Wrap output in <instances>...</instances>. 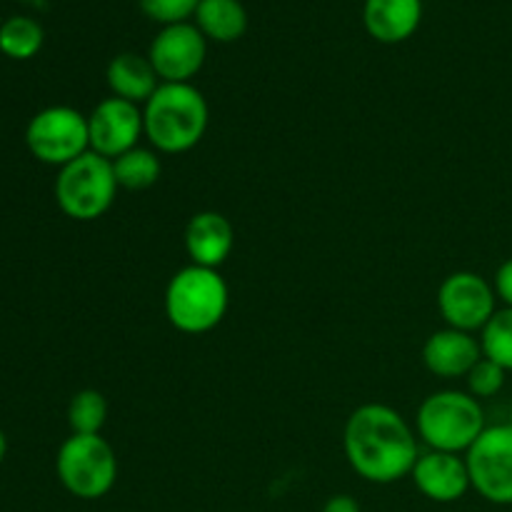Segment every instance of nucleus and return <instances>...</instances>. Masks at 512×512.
Wrapping results in <instances>:
<instances>
[{"label": "nucleus", "instance_id": "obj_3", "mask_svg": "<svg viewBox=\"0 0 512 512\" xmlns=\"http://www.w3.org/2000/svg\"><path fill=\"white\" fill-rule=\"evenodd\" d=\"M230 305V290L213 268L185 265L165 288V318L185 335L210 333L223 323Z\"/></svg>", "mask_w": 512, "mask_h": 512}, {"label": "nucleus", "instance_id": "obj_13", "mask_svg": "<svg viewBox=\"0 0 512 512\" xmlns=\"http://www.w3.org/2000/svg\"><path fill=\"white\" fill-rule=\"evenodd\" d=\"M235 245L233 223L218 210L195 213L185 225V253L190 263L218 270L230 258Z\"/></svg>", "mask_w": 512, "mask_h": 512}, {"label": "nucleus", "instance_id": "obj_10", "mask_svg": "<svg viewBox=\"0 0 512 512\" xmlns=\"http://www.w3.org/2000/svg\"><path fill=\"white\" fill-rule=\"evenodd\" d=\"M148 58L160 83H190L208 58V38L195 23L163 25L150 40Z\"/></svg>", "mask_w": 512, "mask_h": 512}, {"label": "nucleus", "instance_id": "obj_16", "mask_svg": "<svg viewBox=\"0 0 512 512\" xmlns=\"http://www.w3.org/2000/svg\"><path fill=\"white\" fill-rule=\"evenodd\" d=\"M105 78H108V88L115 98H123L135 105L148 103L150 95L160 85V78L148 55L130 53V50L128 53H118L110 60Z\"/></svg>", "mask_w": 512, "mask_h": 512}, {"label": "nucleus", "instance_id": "obj_4", "mask_svg": "<svg viewBox=\"0 0 512 512\" xmlns=\"http://www.w3.org/2000/svg\"><path fill=\"white\" fill-rule=\"evenodd\" d=\"M418 435L428 450L463 455L483 435L485 410L465 390H438L418 408Z\"/></svg>", "mask_w": 512, "mask_h": 512}, {"label": "nucleus", "instance_id": "obj_2", "mask_svg": "<svg viewBox=\"0 0 512 512\" xmlns=\"http://www.w3.org/2000/svg\"><path fill=\"white\" fill-rule=\"evenodd\" d=\"M208 123V100L193 83H160L143 105L145 138L158 153H188L203 140Z\"/></svg>", "mask_w": 512, "mask_h": 512}, {"label": "nucleus", "instance_id": "obj_14", "mask_svg": "<svg viewBox=\"0 0 512 512\" xmlns=\"http://www.w3.org/2000/svg\"><path fill=\"white\" fill-rule=\"evenodd\" d=\"M480 358H483L480 338L455 328L435 330L423 345L425 368L445 380L465 378Z\"/></svg>", "mask_w": 512, "mask_h": 512}, {"label": "nucleus", "instance_id": "obj_17", "mask_svg": "<svg viewBox=\"0 0 512 512\" xmlns=\"http://www.w3.org/2000/svg\"><path fill=\"white\" fill-rule=\"evenodd\" d=\"M195 25L215 43H233L248 30V10L240 0H200Z\"/></svg>", "mask_w": 512, "mask_h": 512}, {"label": "nucleus", "instance_id": "obj_5", "mask_svg": "<svg viewBox=\"0 0 512 512\" xmlns=\"http://www.w3.org/2000/svg\"><path fill=\"white\" fill-rule=\"evenodd\" d=\"M115 195H118V180H115L113 163L93 150L63 165L55 178V203L70 220L78 223L103 218L115 203Z\"/></svg>", "mask_w": 512, "mask_h": 512}, {"label": "nucleus", "instance_id": "obj_1", "mask_svg": "<svg viewBox=\"0 0 512 512\" xmlns=\"http://www.w3.org/2000/svg\"><path fill=\"white\" fill-rule=\"evenodd\" d=\"M350 468L363 480L390 485L408 478L418 463V435L390 405L368 403L353 410L343 430Z\"/></svg>", "mask_w": 512, "mask_h": 512}, {"label": "nucleus", "instance_id": "obj_15", "mask_svg": "<svg viewBox=\"0 0 512 512\" xmlns=\"http://www.w3.org/2000/svg\"><path fill=\"white\" fill-rule=\"evenodd\" d=\"M423 0H365L363 20L378 43H403L418 30Z\"/></svg>", "mask_w": 512, "mask_h": 512}, {"label": "nucleus", "instance_id": "obj_11", "mask_svg": "<svg viewBox=\"0 0 512 512\" xmlns=\"http://www.w3.org/2000/svg\"><path fill=\"white\" fill-rule=\"evenodd\" d=\"M88 133L90 150L103 155V158L115 160L118 155L135 148L145 135L143 105L128 103V100L115 98V95L100 100L93 113L88 115Z\"/></svg>", "mask_w": 512, "mask_h": 512}, {"label": "nucleus", "instance_id": "obj_25", "mask_svg": "<svg viewBox=\"0 0 512 512\" xmlns=\"http://www.w3.org/2000/svg\"><path fill=\"white\" fill-rule=\"evenodd\" d=\"M320 512H363L360 510L358 500L353 495H333V498L325 500L323 510Z\"/></svg>", "mask_w": 512, "mask_h": 512}, {"label": "nucleus", "instance_id": "obj_18", "mask_svg": "<svg viewBox=\"0 0 512 512\" xmlns=\"http://www.w3.org/2000/svg\"><path fill=\"white\" fill-rule=\"evenodd\" d=\"M113 163L115 180H118V188L123 190H148L158 183L160 178V165L158 153L153 148H143V145H135L128 153L118 155Z\"/></svg>", "mask_w": 512, "mask_h": 512}, {"label": "nucleus", "instance_id": "obj_21", "mask_svg": "<svg viewBox=\"0 0 512 512\" xmlns=\"http://www.w3.org/2000/svg\"><path fill=\"white\" fill-rule=\"evenodd\" d=\"M483 355L500 368L512 373V308H498L493 318L480 330Z\"/></svg>", "mask_w": 512, "mask_h": 512}, {"label": "nucleus", "instance_id": "obj_6", "mask_svg": "<svg viewBox=\"0 0 512 512\" xmlns=\"http://www.w3.org/2000/svg\"><path fill=\"white\" fill-rule=\"evenodd\" d=\"M55 473L73 498L100 500L118 480V458L103 435H70L58 450Z\"/></svg>", "mask_w": 512, "mask_h": 512}, {"label": "nucleus", "instance_id": "obj_23", "mask_svg": "<svg viewBox=\"0 0 512 512\" xmlns=\"http://www.w3.org/2000/svg\"><path fill=\"white\" fill-rule=\"evenodd\" d=\"M140 10L150 20L160 25L188 23L190 15H195L200 0H138Z\"/></svg>", "mask_w": 512, "mask_h": 512}, {"label": "nucleus", "instance_id": "obj_8", "mask_svg": "<svg viewBox=\"0 0 512 512\" xmlns=\"http://www.w3.org/2000/svg\"><path fill=\"white\" fill-rule=\"evenodd\" d=\"M470 485L493 505H512V423L488 425L465 453Z\"/></svg>", "mask_w": 512, "mask_h": 512}, {"label": "nucleus", "instance_id": "obj_24", "mask_svg": "<svg viewBox=\"0 0 512 512\" xmlns=\"http://www.w3.org/2000/svg\"><path fill=\"white\" fill-rule=\"evenodd\" d=\"M493 288L498 300L503 303V308H512V258L505 260L503 265L498 268L493 280Z\"/></svg>", "mask_w": 512, "mask_h": 512}, {"label": "nucleus", "instance_id": "obj_9", "mask_svg": "<svg viewBox=\"0 0 512 512\" xmlns=\"http://www.w3.org/2000/svg\"><path fill=\"white\" fill-rule=\"evenodd\" d=\"M438 310L445 325L463 333H480L498 310L493 283L473 270L450 273L438 288Z\"/></svg>", "mask_w": 512, "mask_h": 512}, {"label": "nucleus", "instance_id": "obj_19", "mask_svg": "<svg viewBox=\"0 0 512 512\" xmlns=\"http://www.w3.org/2000/svg\"><path fill=\"white\" fill-rule=\"evenodd\" d=\"M45 30L30 15H10L0 23V53L13 60H28L43 48Z\"/></svg>", "mask_w": 512, "mask_h": 512}, {"label": "nucleus", "instance_id": "obj_7", "mask_svg": "<svg viewBox=\"0 0 512 512\" xmlns=\"http://www.w3.org/2000/svg\"><path fill=\"white\" fill-rule=\"evenodd\" d=\"M25 145L35 160L63 168L90 150L88 115L70 105L43 108L25 128Z\"/></svg>", "mask_w": 512, "mask_h": 512}, {"label": "nucleus", "instance_id": "obj_26", "mask_svg": "<svg viewBox=\"0 0 512 512\" xmlns=\"http://www.w3.org/2000/svg\"><path fill=\"white\" fill-rule=\"evenodd\" d=\"M5 455H8V438H5V433L0 430V463L5 460Z\"/></svg>", "mask_w": 512, "mask_h": 512}, {"label": "nucleus", "instance_id": "obj_12", "mask_svg": "<svg viewBox=\"0 0 512 512\" xmlns=\"http://www.w3.org/2000/svg\"><path fill=\"white\" fill-rule=\"evenodd\" d=\"M410 478L425 498L440 505L458 503L468 490H473L465 455L440 453V450H428L420 455Z\"/></svg>", "mask_w": 512, "mask_h": 512}, {"label": "nucleus", "instance_id": "obj_20", "mask_svg": "<svg viewBox=\"0 0 512 512\" xmlns=\"http://www.w3.org/2000/svg\"><path fill=\"white\" fill-rule=\"evenodd\" d=\"M108 423V400L103 393L80 390L68 403V425L75 435H100Z\"/></svg>", "mask_w": 512, "mask_h": 512}, {"label": "nucleus", "instance_id": "obj_27", "mask_svg": "<svg viewBox=\"0 0 512 512\" xmlns=\"http://www.w3.org/2000/svg\"><path fill=\"white\" fill-rule=\"evenodd\" d=\"M510 423H512V400H510Z\"/></svg>", "mask_w": 512, "mask_h": 512}, {"label": "nucleus", "instance_id": "obj_22", "mask_svg": "<svg viewBox=\"0 0 512 512\" xmlns=\"http://www.w3.org/2000/svg\"><path fill=\"white\" fill-rule=\"evenodd\" d=\"M505 378H508V370L500 368L498 363L488 360L485 355L475 363V368L465 375V380H468V393L478 400L495 398V395L505 388Z\"/></svg>", "mask_w": 512, "mask_h": 512}]
</instances>
